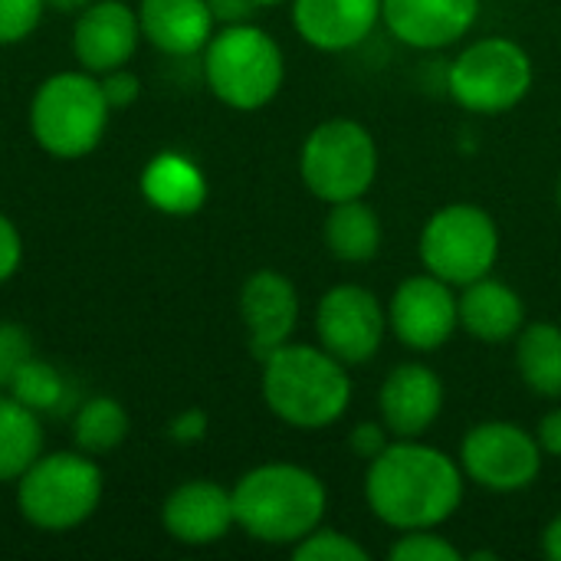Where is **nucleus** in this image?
<instances>
[{
    "instance_id": "nucleus-1",
    "label": "nucleus",
    "mask_w": 561,
    "mask_h": 561,
    "mask_svg": "<svg viewBox=\"0 0 561 561\" xmlns=\"http://www.w3.org/2000/svg\"><path fill=\"white\" fill-rule=\"evenodd\" d=\"M365 496L371 513L391 529H437L463 500V473L444 450L398 440L368 460Z\"/></svg>"
},
{
    "instance_id": "nucleus-2",
    "label": "nucleus",
    "mask_w": 561,
    "mask_h": 561,
    "mask_svg": "<svg viewBox=\"0 0 561 561\" xmlns=\"http://www.w3.org/2000/svg\"><path fill=\"white\" fill-rule=\"evenodd\" d=\"M263 401L279 421L299 431H319L345 414L352 378L345 362L325 348L286 342L263 358Z\"/></svg>"
},
{
    "instance_id": "nucleus-3",
    "label": "nucleus",
    "mask_w": 561,
    "mask_h": 561,
    "mask_svg": "<svg viewBox=\"0 0 561 561\" xmlns=\"http://www.w3.org/2000/svg\"><path fill=\"white\" fill-rule=\"evenodd\" d=\"M237 526L256 542L296 546L325 516V486L296 463H266L233 486Z\"/></svg>"
},
{
    "instance_id": "nucleus-4",
    "label": "nucleus",
    "mask_w": 561,
    "mask_h": 561,
    "mask_svg": "<svg viewBox=\"0 0 561 561\" xmlns=\"http://www.w3.org/2000/svg\"><path fill=\"white\" fill-rule=\"evenodd\" d=\"M204 72L210 92L220 102L240 112H253L276 99L286 66L270 33L250 23H230L210 36Z\"/></svg>"
},
{
    "instance_id": "nucleus-5",
    "label": "nucleus",
    "mask_w": 561,
    "mask_h": 561,
    "mask_svg": "<svg viewBox=\"0 0 561 561\" xmlns=\"http://www.w3.org/2000/svg\"><path fill=\"white\" fill-rule=\"evenodd\" d=\"M108 102L102 85L85 72H59L49 76L30 105L33 138L43 151L56 158H82L89 154L108 125Z\"/></svg>"
},
{
    "instance_id": "nucleus-6",
    "label": "nucleus",
    "mask_w": 561,
    "mask_h": 561,
    "mask_svg": "<svg viewBox=\"0 0 561 561\" xmlns=\"http://www.w3.org/2000/svg\"><path fill=\"white\" fill-rule=\"evenodd\" d=\"M102 500V470L89 457L76 454H49L39 457L23 477L16 490L20 513L49 533L82 526Z\"/></svg>"
},
{
    "instance_id": "nucleus-7",
    "label": "nucleus",
    "mask_w": 561,
    "mask_h": 561,
    "mask_svg": "<svg viewBox=\"0 0 561 561\" xmlns=\"http://www.w3.org/2000/svg\"><path fill=\"white\" fill-rule=\"evenodd\" d=\"M299 174L319 201H355L375 184L378 174L375 138L352 118L322 122L302 145Z\"/></svg>"
},
{
    "instance_id": "nucleus-8",
    "label": "nucleus",
    "mask_w": 561,
    "mask_h": 561,
    "mask_svg": "<svg viewBox=\"0 0 561 561\" xmlns=\"http://www.w3.org/2000/svg\"><path fill=\"white\" fill-rule=\"evenodd\" d=\"M500 256V230L483 207L450 204L437 210L421 233V260L427 273L450 286H470L490 276Z\"/></svg>"
},
{
    "instance_id": "nucleus-9",
    "label": "nucleus",
    "mask_w": 561,
    "mask_h": 561,
    "mask_svg": "<svg viewBox=\"0 0 561 561\" xmlns=\"http://www.w3.org/2000/svg\"><path fill=\"white\" fill-rule=\"evenodd\" d=\"M529 89L533 59L519 43L506 36L477 39L450 66V95L480 115H500L519 105Z\"/></svg>"
},
{
    "instance_id": "nucleus-10",
    "label": "nucleus",
    "mask_w": 561,
    "mask_h": 561,
    "mask_svg": "<svg viewBox=\"0 0 561 561\" xmlns=\"http://www.w3.org/2000/svg\"><path fill=\"white\" fill-rule=\"evenodd\" d=\"M460 463L467 477L493 493H519L536 483L542 470L539 440L510 421L477 424L463 437Z\"/></svg>"
},
{
    "instance_id": "nucleus-11",
    "label": "nucleus",
    "mask_w": 561,
    "mask_h": 561,
    "mask_svg": "<svg viewBox=\"0 0 561 561\" xmlns=\"http://www.w3.org/2000/svg\"><path fill=\"white\" fill-rule=\"evenodd\" d=\"M385 329H388L385 309L375 299V293H368L365 286L345 283L319 299L316 309L319 342L329 355H335L345 365L371 362L375 352L381 348Z\"/></svg>"
},
{
    "instance_id": "nucleus-12",
    "label": "nucleus",
    "mask_w": 561,
    "mask_h": 561,
    "mask_svg": "<svg viewBox=\"0 0 561 561\" xmlns=\"http://www.w3.org/2000/svg\"><path fill=\"white\" fill-rule=\"evenodd\" d=\"M388 325L408 348H417V352L440 348L460 325L450 283L437 279L434 273L404 279L391 296Z\"/></svg>"
},
{
    "instance_id": "nucleus-13",
    "label": "nucleus",
    "mask_w": 561,
    "mask_h": 561,
    "mask_svg": "<svg viewBox=\"0 0 561 561\" xmlns=\"http://www.w3.org/2000/svg\"><path fill=\"white\" fill-rule=\"evenodd\" d=\"M240 312L250 332V352L263 362L279 345H286L296 329L299 319L296 286L276 270H260L243 283Z\"/></svg>"
},
{
    "instance_id": "nucleus-14",
    "label": "nucleus",
    "mask_w": 561,
    "mask_h": 561,
    "mask_svg": "<svg viewBox=\"0 0 561 561\" xmlns=\"http://www.w3.org/2000/svg\"><path fill=\"white\" fill-rule=\"evenodd\" d=\"M141 39L138 13L128 10L122 0H92L79 20L72 49L89 72H108L131 59Z\"/></svg>"
},
{
    "instance_id": "nucleus-15",
    "label": "nucleus",
    "mask_w": 561,
    "mask_h": 561,
    "mask_svg": "<svg viewBox=\"0 0 561 561\" xmlns=\"http://www.w3.org/2000/svg\"><path fill=\"white\" fill-rule=\"evenodd\" d=\"M480 0H381L388 30L414 49H444L477 23Z\"/></svg>"
},
{
    "instance_id": "nucleus-16",
    "label": "nucleus",
    "mask_w": 561,
    "mask_h": 561,
    "mask_svg": "<svg viewBox=\"0 0 561 561\" xmlns=\"http://www.w3.org/2000/svg\"><path fill=\"white\" fill-rule=\"evenodd\" d=\"M378 404H381L385 427L401 440H414L440 417L444 385L437 371H431L427 365L408 362L385 378Z\"/></svg>"
},
{
    "instance_id": "nucleus-17",
    "label": "nucleus",
    "mask_w": 561,
    "mask_h": 561,
    "mask_svg": "<svg viewBox=\"0 0 561 561\" xmlns=\"http://www.w3.org/2000/svg\"><path fill=\"white\" fill-rule=\"evenodd\" d=\"M161 519L164 529L184 546L220 542L230 533V526H237L233 493H227L210 480H191L168 496Z\"/></svg>"
},
{
    "instance_id": "nucleus-18",
    "label": "nucleus",
    "mask_w": 561,
    "mask_h": 561,
    "mask_svg": "<svg viewBox=\"0 0 561 561\" xmlns=\"http://www.w3.org/2000/svg\"><path fill=\"white\" fill-rule=\"evenodd\" d=\"M381 20V0H293L299 36L325 53H342L371 36Z\"/></svg>"
},
{
    "instance_id": "nucleus-19",
    "label": "nucleus",
    "mask_w": 561,
    "mask_h": 561,
    "mask_svg": "<svg viewBox=\"0 0 561 561\" xmlns=\"http://www.w3.org/2000/svg\"><path fill=\"white\" fill-rule=\"evenodd\" d=\"M141 36L168 56H194L214 36V13L207 0H141Z\"/></svg>"
},
{
    "instance_id": "nucleus-20",
    "label": "nucleus",
    "mask_w": 561,
    "mask_h": 561,
    "mask_svg": "<svg viewBox=\"0 0 561 561\" xmlns=\"http://www.w3.org/2000/svg\"><path fill=\"white\" fill-rule=\"evenodd\" d=\"M457 312H460V325L473 339L490 345L519 335L526 325V306L519 293L490 276L463 286V296L457 299Z\"/></svg>"
},
{
    "instance_id": "nucleus-21",
    "label": "nucleus",
    "mask_w": 561,
    "mask_h": 561,
    "mask_svg": "<svg viewBox=\"0 0 561 561\" xmlns=\"http://www.w3.org/2000/svg\"><path fill=\"white\" fill-rule=\"evenodd\" d=\"M141 194L161 214L184 217V214L201 210V204L207 201V181L194 161L168 151L148 161L141 174Z\"/></svg>"
},
{
    "instance_id": "nucleus-22",
    "label": "nucleus",
    "mask_w": 561,
    "mask_h": 561,
    "mask_svg": "<svg viewBox=\"0 0 561 561\" xmlns=\"http://www.w3.org/2000/svg\"><path fill=\"white\" fill-rule=\"evenodd\" d=\"M325 243L332 256L345 263H368L371 256H378L381 247L378 214L362 197L332 204V214L325 220Z\"/></svg>"
},
{
    "instance_id": "nucleus-23",
    "label": "nucleus",
    "mask_w": 561,
    "mask_h": 561,
    "mask_svg": "<svg viewBox=\"0 0 561 561\" xmlns=\"http://www.w3.org/2000/svg\"><path fill=\"white\" fill-rule=\"evenodd\" d=\"M43 457V431L36 411L23 401L0 398V483L20 480Z\"/></svg>"
},
{
    "instance_id": "nucleus-24",
    "label": "nucleus",
    "mask_w": 561,
    "mask_h": 561,
    "mask_svg": "<svg viewBox=\"0 0 561 561\" xmlns=\"http://www.w3.org/2000/svg\"><path fill=\"white\" fill-rule=\"evenodd\" d=\"M516 365L529 391L561 398V329L552 322H533L519 332Z\"/></svg>"
},
{
    "instance_id": "nucleus-25",
    "label": "nucleus",
    "mask_w": 561,
    "mask_h": 561,
    "mask_svg": "<svg viewBox=\"0 0 561 561\" xmlns=\"http://www.w3.org/2000/svg\"><path fill=\"white\" fill-rule=\"evenodd\" d=\"M72 437L82 454H108L128 437V414L112 398H92L79 408Z\"/></svg>"
},
{
    "instance_id": "nucleus-26",
    "label": "nucleus",
    "mask_w": 561,
    "mask_h": 561,
    "mask_svg": "<svg viewBox=\"0 0 561 561\" xmlns=\"http://www.w3.org/2000/svg\"><path fill=\"white\" fill-rule=\"evenodd\" d=\"M10 394L16 401H23L30 411H56L66 398V385L59 378V371L46 362H36L33 355L16 368L13 381H10Z\"/></svg>"
},
{
    "instance_id": "nucleus-27",
    "label": "nucleus",
    "mask_w": 561,
    "mask_h": 561,
    "mask_svg": "<svg viewBox=\"0 0 561 561\" xmlns=\"http://www.w3.org/2000/svg\"><path fill=\"white\" fill-rule=\"evenodd\" d=\"M296 561H368V552L335 529H312L293 549Z\"/></svg>"
},
{
    "instance_id": "nucleus-28",
    "label": "nucleus",
    "mask_w": 561,
    "mask_h": 561,
    "mask_svg": "<svg viewBox=\"0 0 561 561\" xmlns=\"http://www.w3.org/2000/svg\"><path fill=\"white\" fill-rule=\"evenodd\" d=\"M394 561H460V549L431 529H411L391 546Z\"/></svg>"
},
{
    "instance_id": "nucleus-29",
    "label": "nucleus",
    "mask_w": 561,
    "mask_h": 561,
    "mask_svg": "<svg viewBox=\"0 0 561 561\" xmlns=\"http://www.w3.org/2000/svg\"><path fill=\"white\" fill-rule=\"evenodd\" d=\"M43 10L46 0H0V43L26 39L36 30Z\"/></svg>"
},
{
    "instance_id": "nucleus-30",
    "label": "nucleus",
    "mask_w": 561,
    "mask_h": 561,
    "mask_svg": "<svg viewBox=\"0 0 561 561\" xmlns=\"http://www.w3.org/2000/svg\"><path fill=\"white\" fill-rule=\"evenodd\" d=\"M30 335L13 325V322H0V388H10L16 368L30 358Z\"/></svg>"
},
{
    "instance_id": "nucleus-31",
    "label": "nucleus",
    "mask_w": 561,
    "mask_h": 561,
    "mask_svg": "<svg viewBox=\"0 0 561 561\" xmlns=\"http://www.w3.org/2000/svg\"><path fill=\"white\" fill-rule=\"evenodd\" d=\"M99 85H102V95H105L108 108H125V105H131L138 99V76L128 72L125 66L102 72Z\"/></svg>"
},
{
    "instance_id": "nucleus-32",
    "label": "nucleus",
    "mask_w": 561,
    "mask_h": 561,
    "mask_svg": "<svg viewBox=\"0 0 561 561\" xmlns=\"http://www.w3.org/2000/svg\"><path fill=\"white\" fill-rule=\"evenodd\" d=\"M385 421L381 424H371V421H365V424H358L355 431H352V437H348V444H352V450L358 454V457H365V460H375L385 447H388V437H385Z\"/></svg>"
},
{
    "instance_id": "nucleus-33",
    "label": "nucleus",
    "mask_w": 561,
    "mask_h": 561,
    "mask_svg": "<svg viewBox=\"0 0 561 561\" xmlns=\"http://www.w3.org/2000/svg\"><path fill=\"white\" fill-rule=\"evenodd\" d=\"M20 256H23L20 233H16V227L0 214V283H7V279L16 273Z\"/></svg>"
},
{
    "instance_id": "nucleus-34",
    "label": "nucleus",
    "mask_w": 561,
    "mask_h": 561,
    "mask_svg": "<svg viewBox=\"0 0 561 561\" xmlns=\"http://www.w3.org/2000/svg\"><path fill=\"white\" fill-rule=\"evenodd\" d=\"M536 440L542 447V454H552L561 457V408L549 411L542 421H539V431H536Z\"/></svg>"
},
{
    "instance_id": "nucleus-35",
    "label": "nucleus",
    "mask_w": 561,
    "mask_h": 561,
    "mask_svg": "<svg viewBox=\"0 0 561 561\" xmlns=\"http://www.w3.org/2000/svg\"><path fill=\"white\" fill-rule=\"evenodd\" d=\"M204 431H207V417H204L201 411H184V414L171 424V437H174V440H181V444H194V440H201V437H204Z\"/></svg>"
},
{
    "instance_id": "nucleus-36",
    "label": "nucleus",
    "mask_w": 561,
    "mask_h": 561,
    "mask_svg": "<svg viewBox=\"0 0 561 561\" xmlns=\"http://www.w3.org/2000/svg\"><path fill=\"white\" fill-rule=\"evenodd\" d=\"M210 3V13L214 20H224L227 26L230 23H247V16L253 13V0H207Z\"/></svg>"
},
{
    "instance_id": "nucleus-37",
    "label": "nucleus",
    "mask_w": 561,
    "mask_h": 561,
    "mask_svg": "<svg viewBox=\"0 0 561 561\" xmlns=\"http://www.w3.org/2000/svg\"><path fill=\"white\" fill-rule=\"evenodd\" d=\"M542 549H546V556L552 561H561V516H556L549 523V529L542 536Z\"/></svg>"
},
{
    "instance_id": "nucleus-38",
    "label": "nucleus",
    "mask_w": 561,
    "mask_h": 561,
    "mask_svg": "<svg viewBox=\"0 0 561 561\" xmlns=\"http://www.w3.org/2000/svg\"><path fill=\"white\" fill-rule=\"evenodd\" d=\"M89 3L92 0H46V7L56 10V13H82Z\"/></svg>"
},
{
    "instance_id": "nucleus-39",
    "label": "nucleus",
    "mask_w": 561,
    "mask_h": 561,
    "mask_svg": "<svg viewBox=\"0 0 561 561\" xmlns=\"http://www.w3.org/2000/svg\"><path fill=\"white\" fill-rule=\"evenodd\" d=\"M256 7H273V3H283V0H253Z\"/></svg>"
},
{
    "instance_id": "nucleus-40",
    "label": "nucleus",
    "mask_w": 561,
    "mask_h": 561,
    "mask_svg": "<svg viewBox=\"0 0 561 561\" xmlns=\"http://www.w3.org/2000/svg\"><path fill=\"white\" fill-rule=\"evenodd\" d=\"M559 204H561V178H559Z\"/></svg>"
}]
</instances>
